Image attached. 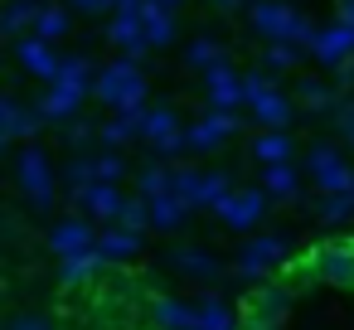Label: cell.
I'll list each match as a JSON object with an SVG mask.
<instances>
[{"mask_svg":"<svg viewBox=\"0 0 354 330\" xmlns=\"http://www.w3.org/2000/svg\"><path fill=\"white\" fill-rule=\"evenodd\" d=\"M214 214H218V223H223V228L248 233V228H257V223H262V214H267V190H262V185H257V190H233Z\"/></svg>","mask_w":354,"mask_h":330,"instance_id":"5","label":"cell"},{"mask_svg":"<svg viewBox=\"0 0 354 330\" xmlns=\"http://www.w3.org/2000/svg\"><path fill=\"white\" fill-rule=\"evenodd\" d=\"M189 214H194V204H189V199H180V194L151 199V228H156V233H175Z\"/></svg>","mask_w":354,"mask_h":330,"instance_id":"21","label":"cell"},{"mask_svg":"<svg viewBox=\"0 0 354 330\" xmlns=\"http://www.w3.org/2000/svg\"><path fill=\"white\" fill-rule=\"evenodd\" d=\"M315 267L330 286H354V243H320L315 248Z\"/></svg>","mask_w":354,"mask_h":330,"instance_id":"13","label":"cell"},{"mask_svg":"<svg viewBox=\"0 0 354 330\" xmlns=\"http://www.w3.org/2000/svg\"><path fill=\"white\" fill-rule=\"evenodd\" d=\"M248 25L267 44H296V49H310L315 35H320L296 6H286V0H252V6H248Z\"/></svg>","mask_w":354,"mask_h":330,"instance_id":"1","label":"cell"},{"mask_svg":"<svg viewBox=\"0 0 354 330\" xmlns=\"http://www.w3.org/2000/svg\"><path fill=\"white\" fill-rule=\"evenodd\" d=\"M252 161H257L262 170H267V165H286V161H291V136H286V131H257Z\"/></svg>","mask_w":354,"mask_h":330,"instance_id":"27","label":"cell"},{"mask_svg":"<svg viewBox=\"0 0 354 330\" xmlns=\"http://www.w3.org/2000/svg\"><path fill=\"white\" fill-rule=\"evenodd\" d=\"M59 185L68 190V199L78 204L93 185H97V161H88V156H73L68 165H59Z\"/></svg>","mask_w":354,"mask_h":330,"instance_id":"20","label":"cell"},{"mask_svg":"<svg viewBox=\"0 0 354 330\" xmlns=\"http://www.w3.org/2000/svg\"><path fill=\"white\" fill-rule=\"evenodd\" d=\"M214 6H223V10H233V6H252V0H214Z\"/></svg>","mask_w":354,"mask_h":330,"instance_id":"44","label":"cell"},{"mask_svg":"<svg viewBox=\"0 0 354 330\" xmlns=\"http://www.w3.org/2000/svg\"><path fill=\"white\" fill-rule=\"evenodd\" d=\"M170 267L175 272H185V277H194V282H214V277H223V262L209 253V248H170Z\"/></svg>","mask_w":354,"mask_h":330,"instance_id":"16","label":"cell"},{"mask_svg":"<svg viewBox=\"0 0 354 330\" xmlns=\"http://www.w3.org/2000/svg\"><path fill=\"white\" fill-rule=\"evenodd\" d=\"M252 117H257L262 131H286V122H291V98H286V93H272V98L252 102Z\"/></svg>","mask_w":354,"mask_h":330,"instance_id":"28","label":"cell"},{"mask_svg":"<svg viewBox=\"0 0 354 330\" xmlns=\"http://www.w3.org/2000/svg\"><path fill=\"white\" fill-rule=\"evenodd\" d=\"M15 185H20V194L30 199V209H35V214H49V209H54L59 170L49 165V156H44V146H39V141H35V146H25V151L15 156Z\"/></svg>","mask_w":354,"mask_h":330,"instance_id":"3","label":"cell"},{"mask_svg":"<svg viewBox=\"0 0 354 330\" xmlns=\"http://www.w3.org/2000/svg\"><path fill=\"white\" fill-rule=\"evenodd\" d=\"M15 64H20L25 73L44 78V83H54L64 59H54V44H44L39 35H25V39H15Z\"/></svg>","mask_w":354,"mask_h":330,"instance_id":"11","label":"cell"},{"mask_svg":"<svg viewBox=\"0 0 354 330\" xmlns=\"http://www.w3.org/2000/svg\"><path fill=\"white\" fill-rule=\"evenodd\" d=\"M286 257H291V243L281 233H262L238 253V272L243 277H272V267H281Z\"/></svg>","mask_w":354,"mask_h":330,"instance_id":"6","label":"cell"},{"mask_svg":"<svg viewBox=\"0 0 354 330\" xmlns=\"http://www.w3.org/2000/svg\"><path fill=\"white\" fill-rule=\"evenodd\" d=\"M160 6H165V10H175V6H180V0H160Z\"/></svg>","mask_w":354,"mask_h":330,"instance_id":"45","label":"cell"},{"mask_svg":"<svg viewBox=\"0 0 354 330\" xmlns=\"http://www.w3.org/2000/svg\"><path fill=\"white\" fill-rule=\"evenodd\" d=\"M194 330H238V315H233V306H223L218 296H204L199 301V325Z\"/></svg>","mask_w":354,"mask_h":330,"instance_id":"32","label":"cell"},{"mask_svg":"<svg viewBox=\"0 0 354 330\" xmlns=\"http://www.w3.org/2000/svg\"><path fill=\"white\" fill-rule=\"evenodd\" d=\"M228 136H238V112H214V107H209V117H199L194 127H185V141H189L194 156L218 151Z\"/></svg>","mask_w":354,"mask_h":330,"instance_id":"8","label":"cell"},{"mask_svg":"<svg viewBox=\"0 0 354 330\" xmlns=\"http://www.w3.org/2000/svg\"><path fill=\"white\" fill-rule=\"evenodd\" d=\"M136 194H141V199H165V194H175V165L151 161V165L136 175Z\"/></svg>","mask_w":354,"mask_h":330,"instance_id":"24","label":"cell"},{"mask_svg":"<svg viewBox=\"0 0 354 330\" xmlns=\"http://www.w3.org/2000/svg\"><path fill=\"white\" fill-rule=\"evenodd\" d=\"M199 190H204V170H189V165H175V194L189 199L199 209Z\"/></svg>","mask_w":354,"mask_h":330,"instance_id":"38","label":"cell"},{"mask_svg":"<svg viewBox=\"0 0 354 330\" xmlns=\"http://www.w3.org/2000/svg\"><path fill=\"white\" fill-rule=\"evenodd\" d=\"M339 88L335 83H325V78H301L296 83V102H301V112H310V117H335V107H339Z\"/></svg>","mask_w":354,"mask_h":330,"instance_id":"19","label":"cell"},{"mask_svg":"<svg viewBox=\"0 0 354 330\" xmlns=\"http://www.w3.org/2000/svg\"><path fill=\"white\" fill-rule=\"evenodd\" d=\"M151 325L156 330H194L199 325V306H189L180 296H156L151 301Z\"/></svg>","mask_w":354,"mask_h":330,"instance_id":"17","label":"cell"},{"mask_svg":"<svg viewBox=\"0 0 354 330\" xmlns=\"http://www.w3.org/2000/svg\"><path fill=\"white\" fill-rule=\"evenodd\" d=\"M310 59H315V64H325V68H339L344 59H354V30L335 20L330 30H320V35H315Z\"/></svg>","mask_w":354,"mask_h":330,"instance_id":"14","label":"cell"},{"mask_svg":"<svg viewBox=\"0 0 354 330\" xmlns=\"http://www.w3.org/2000/svg\"><path fill=\"white\" fill-rule=\"evenodd\" d=\"M204 93H209V107L214 112H238L248 102V88H243V73L233 64H218L204 73Z\"/></svg>","mask_w":354,"mask_h":330,"instance_id":"7","label":"cell"},{"mask_svg":"<svg viewBox=\"0 0 354 330\" xmlns=\"http://www.w3.org/2000/svg\"><path fill=\"white\" fill-rule=\"evenodd\" d=\"M185 64L199 68V73H209V68H218V64H228V59H223V49H218L214 39H194V44L185 49Z\"/></svg>","mask_w":354,"mask_h":330,"instance_id":"34","label":"cell"},{"mask_svg":"<svg viewBox=\"0 0 354 330\" xmlns=\"http://www.w3.org/2000/svg\"><path fill=\"white\" fill-rule=\"evenodd\" d=\"M68 30H73V15H68L64 6H44V10H39V20H35V35H39L44 44H59Z\"/></svg>","mask_w":354,"mask_h":330,"instance_id":"30","label":"cell"},{"mask_svg":"<svg viewBox=\"0 0 354 330\" xmlns=\"http://www.w3.org/2000/svg\"><path fill=\"white\" fill-rule=\"evenodd\" d=\"M296 64H301V49L296 44H267L262 49V68L267 73H291Z\"/></svg>","mask_w":354,"mask_h":330,"instance_id":"35","label":"cell"},{"mask_svg":"<svg viewBox=\"0 0 354 330\" xmlns=\"http://www.w3.org/2000/svg\"><path fill=\"white\" fill-rule=\"evenodd\" d=\"M335 131L349 141V151H354V98H339V107H335Z\"/></svg>","mask_w":354,"mask_h":330,"instance_id":"40","label":"cell"},{"mask_svg":"<svg viewBox=\"0 0 354 330\" xmlns=\"http://www.w3.org/2000/svg\"><path fill=\"white\" fill-rule=\"evenodd\" d=\"M39 10H44V6H35V0H10V6L0 10V30H6L10 39H25V35H35Z\"/></svg>","mask_w":354,"mask_h":330,"instance_id":"23","label":"cell"},{"mask_svg":"<svg viewBox=\"0 0 354 330\" xmlns=\"http://www.w3.org/2000/svg\"><path fill=\"white\" fill-rule=\"evenodd\" d=\"M175 131H185V127H180V117H175L170 107H151V112H146V131H141L146 146H156V141H165V136H175Z\"/></svg>","mask_w":354,"mask_h":330,"instance_id":"33","label":"cell"},{"mask_svg":"<svg viewBox=\"0 0 354 330\" xmlns=\"http://www.w3.org/2000/svg\"><path fill=\"white\" fill-rule=\"evenodd\" d=\"M127 204H131V194H122L117 185H93L83 199H78V209L88 214V219H97V223H122V214H127Z\"/></svg>","mask_w":354,"mask_h":330,"instance_id":"12","label":"cell"},{"mask_svg":"<svg viewBox=\"0 0 354 330\" xmlns=\"http://www.w3.org/2000/svg\"><path fill=\"white\" fill-rule=\"evenodd\" d=\"M107 39H112V44L122 49V59H131V64H141L146 49H151V44H146V25H141V20H127V15H112V20H107Z\"/></svg>","mask_w":354,"mask_h":330,"instance_id":"18","label":"cell"},{"mask_svg":"<svg viewBox=\"0 0 354 330\" xmlns=\"http://www.w3.org/2000/svg\"><path fill=\"white\" fill-rule=\"evenodd\" d=\"M102 267H107V257H102V253L93 248V253L64 257V262H59V282H64V286H83V282H93V277H97Z\"/></svg>","mask_w":354,"mask_h":330,"instance_id":"26","label":"cell"},{"mask_svg":"<svg viewBox=\"0 0 354 330\" xmlns=\"http://www.w3.org/2000/svg\"><path fill=\"white\" fill-rule=\"evenodd\" d=\"M39 131H44L39 107H25L20 98H6V102H0V141H25V146H35Z\"/></svg>","mask_w":354,"mask_h":330,"instance_id":"10","label":"cell"},{"mask_svg":"<svg viewBox=\"0 0 354 330\" xmlns=\"http://www.w3.org/2000/svg\"><path fill=\"white\" fill-rule=\"evenodd\" d=\"M306 170L320 185V194H354V170L344 165V156L335 146H310L306 151Z\"/></svg>","mask_w":354,"mask_h":330,"instance_id":"4","label":"cell"},{"mask_svg":"<svg viewBox=\"0 0 354 330\" xmlns=\"http://www.w3.org/2000/svg\"><path fill=\"white\" fill-rule=\"evenodd\" d=\"M97 253L107 262H131L141 253V233H127V228H102L97 233Z\"/></svg>","mask_w":354,"mask_h":330,"instance_id":"25","label":"cell"},{"mask_svg":"<svg viewBox=\"0 0 354 330\" xmlns=\"http://www.w3.org/2000/svg\"><path fill=\"white\" fill-rule=\"evenodd\" d=\"M262 190H267V199H291V194L301 190L296 165H291V161H286V165H267V170H262Z\"/></svg>","mask_w":354,"mask_h":330,"instance_id":"29","label":"cell"},{"mask_svg":"<svg viewBox=\"0 0 354 330\" xmlns=\"http://www.w3.org/2000/svg\"><path fill=\"white\" fill-rule=\"evenodd\" d=\"M97 248V233H93V223L83 219V214H73V219H59L54 228H49V253L64 262V257H78V253H93Z\"/></svg>","mask_w":354,"mask_h":330,"instance_id":"9","label":"cell"},{"mask_svg":"<svg viewBox=\"0 0 354 330\" xmlns=\"http://www.w3.org/2000/svg\"><path fill=\"white\" fill-rule=\"evenodd\" d=\"M93 98L107 102L112 112H141V107H146V73H141V64L117 59V64L97 68V78H93Z\"/></svg>","mask_w":354,"mask_h":330,"instance_id":"2","label":"cell"},{"mask_svg":"<svg viewBox=\"0 0 354 330\" xmlns=\"http://www.w3.org/2000/svg\"><path fill=\"white\" fill-rule=\"evenodd\" d=\"M146 112H151V107H141V112H112L107 122H97V141H102L107 151H122L127 141H136V136L146 131Z\"/></svg>","mask_w":354,"mask_h":330,"instance_id":"15","label":"cell"},{"mask_svg":"<svg viewBox=\"0 0 354 330\" xmlns=\"http://www.w3.org/2000/svg\"><path fill=\"white\" fill-rule=\"evenodd\" d=\"M117 228H127V233H146V228H151V199L131 194V204H127V214H122Z\"/></svg>","mask_w":354,"mask_h":330,"instance_id":"39","label":"cell"},{"mask_svg":"<svg viewBox=\"0 0 354 330\" xmlns=\"http://www.w3.org/2000/svg\"><path fill=\"white\" fill-rule=\"evenodd\" d=\"M6 330H54V320H49L44 311H15Z\"/></svg>","mask_w":354,"mask_h":330,"instance_id":"41","label":"cell"},{"mask_svg":"<svg viewBox=\"0 0 354 330\" xmlns=\"http://www.w3.org/2000/svg\"><path fill=\"white\" fill-rule=\"evenodd\" d=\"M35 6H54V0H35Z\"/></svg>","mask_w":354,"mask_h":330,"instance_id":"46","label":"cell"},{"mask_svg":"<svg viewBox=\"0 0 354 330\" xmlns=\"http://www.w3.org/2000/svg\"><path fill=\"white\" fill-rule=\"evenodd\" d=\"M141 25H146V44H151V49H165V44L175 39V15L160 6V0H146Z\"/></svg>","mask_w":354,"mask_h":330,"instance_id":"22","label":"cell"},{"mask_svg":"<svg viewBox=\"0 0 354 330\" xmlns=\"http://www.w3.org/2000/svg\"><path fill=\"white\" fill-rule=\"evenodd\" d=\"M243 88H248V107H252V102H262V98H272V93H281V88H277V73H267V68L243 73Z\"/></svg>","mask_w":354,"mask_h":330,"instance_id":"36","label":"cell"},{"mask_svg":"<svg viewBox=\"0 0 354 330\" xmlns=\"http://www.w3.org/2000/svg\"><path fill=\"white\" fill-rule=\"evenodd\" d=\"M127 161H122V151H102L97 156V185H122L127 180Z\"/></svg>","mask_w":354,"mask_h":330,"instance_id":"37","label":"cell"},{"mask_svg":"<svg viewBox=\"0 0 354 330\" xmlns=\"http://www.w3.org/2000/svg\"><path fill=\"white\" fill-rule=\"evenodd\" d=\"M335 88H339V93H344V98H349V93H354V59H344V64H339V68H335Z\"/></svg>","mask_w":354,"mask_h":330,"instance_id":"43","label":"cell"},{"mask_svg":"<svg viewBox=\"0 0 354 330\" xmlns=\"http://www.w3.org/2000/svg\"><path fill=\"white\" fill-rule=\"evenodd\" d=\"M93 136H97V127H93V122H83V117H78V122H68V127H64V141H68V146H73V151H83V146H88V141H93Z\"/></svg>","mask_w":354,"mask_h":330,"instance_id":"42","label":"cell"},{"mask_svg":"<svg viewBox=\"0 0 354 330\" xmlns=\"http://www.w3.org/2000/svg\"><path fill=\"white\" fill-rule=\"evenodd\" d=\"M310 214H315L320 223H349V219H354V194H320V199L310 204Z\"/></svg>","mask_w":354,"mask_h":330,"instance_id":"31","label":"cell"}]
</instances>
